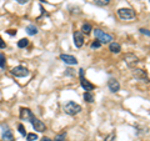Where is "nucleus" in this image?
<instances>
[{
	"label": "nucleus",
	"mask_w": 150,
	"mask_h": 141,
	"mask_svg": "<svg viewBox=\"0 0 150 141\" xmlns=\"http://www.w3.org/2000/svg\"><path fill=\"white\" fill-rule=\"evenodd\" d=\"M64 111L67 112L68 115H76L81 111V106L74 101H68L67 104L64 105Z\"/></svg>",
	"instance_id": "f257e3e1"
},
{
	"label": "nucleus",
	"mask_w": 150,
	"mask_h": 141,
	"mask_svg": "<svg viewBox=\"0 0 150 141\" xmlns=\"http://www.w3.org/2000/svg\"><path fill=\"white\" fill-rule=\"evenodd\" d=\"M94 34H95V39L99 40L101 44H108V43H110V41H112V36L106 34V32L103 31L101 29H95Z\"/></svg>",
	"instance_id": "f03ea898"
},
{
	"label": "nucleus",
	"mask_w": 150,
	"mask_h": 141,
	"mask_svg": "<svg viewBox=\"0 0 150 141\" xmlns=\"http://www.w3.org/2000/svg\"><path fill=\"white\" fill-rule=\"evenodd\" d=\"M79 76H80V85H81V87H83L85 91H91V90H94V89H95V85H94V84H91V82H89L88 80L85 79V76H84V70H83V69L79 70Z\"/></svg>",
	"instance_id": "7ed1b4c3"
},
{
	"label": "nucleus",
	"mask_w": 150,
	"mask_h": 141,
	"mask_svg": "<svg viewBox=\"0 0 150 141\" xmlns=\"http://www.w3.org/2000/svg\"><path fill=\"white\" fill-rule=\"evenodd\" d=\"M118 15L120 19H123V20H128V19L135 18V11L133 9H129V8H121L118 10Z\"/></svg>",
	"instance_id": "20e7f679"
},
{
	"label": "nucleus",
	"mask_w": 150,
	"mask_h": 141,
	"mask_svg": "<svg viewBox=\"0 0 150 141\" xmlns=\"http://www.w3.org/2000/svg\"><path fill=\"white\" fill-rule=\"evenodd\" d=\"M11 74L14 75V76H16V78H25L30 73H29V70H28L25 66L19 65V66H15V68L11 69Z\"/></svg>",
	"instance_id": "39448f33"
},
{
	"label": "nucleus",
	"mask_w": 150,
	"mask_h": 141,
	"mask_svg": "<svg viewBox=\"0 0 150 141\" xmlns=\"http://www.w3.org/2000/svg\"><path fill=\"white\" fill-rule=\"evenodd\" d=\"M124 61L126 63V65H128L129 68H134V66H137L138 63H139V58L135 54L133 53H129V54H126L124 56Z\"/></svg>",
	"instance_id": "423d86ee"
},
{
	"label": "nucleus",
	"mask_w": 150,
	"mask_h": 141,
	"mask_svg": "<svg viewBox=\"0 0 150 141\" xmlns=\"http://www.w3.org/2000/svg\"><path fill=\"white\" fill-rule=\"evenodd\" d=\"M30 123H31V125H33V128H34V130L38 131V133H44V131L46 130L45 124L43 123V121H40V120L38 119V117H35V116H33V119L30 120Z\"/></svg>",
	"instance_id": "0eeeda50"
},
{
	"label": "nucleus",
	"mask_w": 150,
	"mask_h": 141,
	"mask_svg": "<svg viewBox=\"0 0 150 141\" xmlns=\"http://www.w3.org/2000/svg\"><path fill=\"white\" fill-rule=\"evenodd\" d=\"M74 45L76 48H81L84 45V34L81 31H74Z\"/></svg>",
	"instance_id": "6e6552de"
},
{
	"label": "nucleus",
	"mask_w": 150,
	"mask_h": 141,
	"mask_svg": "<svg viewBox=\"0 0 150 141\" xmlns=\"http://www.w3.org/2000/svg\"><path fill=\"white\" fill-rule=\"evenodd\" d=\"M133 75H134V76L137 78V79L143 80V81H145V82H149L146 71H144V70H142V69H134V70H133Z\"/></svg>",
	"instance_id": "1a4fd4ad"
},
{
	"label": "nucleus",
	"mask_w": 150,
	"mask_h": 141,
	"mask_svg": "<svg viewBox=\"0 0 150 141\" xmlns=\"http://www.w3.org/2000/svg\"><path fill=\"white\" fill-rule=\"evenodd\" d=\"M33 112L30 109H28V107H21L20 109V119L24 120V121H30L33 119Z\"/></svg>",
	"instance_id": "9d476101"
},
{
	"label": "nucleus",
	"mask_w": 150,
	"mask_h": 141,
	"mask_svg": "<svg viewBox=\"0 0 150 141\" xmlns=\"http://www.w3.org/2000/svg\"><path fill=\"white\" fill-rule=\"evenodd\" d=\"M60 59H62L63 61L65 64H68V65H76L78 64L76 58L73 56V55H69V54H62L60 55Z\"/></svg>",
	"instance_id": "9b49d317"
},
{
	"label": "nucleus",
	"mask_w": 150,
	"mask_h": 141,
	"mask_svg": "<svg viewBox=\"0 0 150 141\" xmlns=\"http://www.w3.org/2000/svg\"><path fill=\"white\" fill-rule=\"evenodd\" d=\"M108 86H109L111 92H118L120 90V84H119L118 80L114 79V78L109 79V81H108Z\"/></svg>",
	"instance_id": "f8f14e48"
},
{
	"label": "nucleus",
	"mask_w": 150,
	"mask_h": 141,
	"mask_svg": "<svg viewBox=\"0 0 150 141\" xmlns=\"http://www.w3.org/2000/svg\"><path fill=\"white\" fill-rule=\"evenodd\" d=\"M3 141H14V135L9 128H5L3 131Z\"/></svg>",
	"instance_id": "ddd939ff"
},
{
	"label": "nucleus",
	"mask_w": 150,
	"mask_h": 141,
	"mask_svg": "<svg viewBox=\"0 0 150 141\" xmlns=\"http://www.w3.org/2000/svg\"><path fill=\"white\" fill-rule=\"evenodd\" d=\"M109 50L111 51V53H114V54H118L121 51V46L119 43H115V41H112V43H110L109 45Z\"/></svg>",
	"instance_id": "4468645a"
},
{
	"label": "nucleus",
	"mask_w": 150,
	"mask_h": 141,
	"mask_svg": "<svg viewBox=\"0 0 150 141\" xmlns=\"http://www.w3.org/2000/svg\"><path fill=\"white\" fill-rule=\"evenodd\" d=\"M26 32L29 35H36L38 34V27L34 25V24H30L26 26Z\"/></svg>",
	"instance_id": "2eb2a0df"
},
{
	"label": "nucleus",
	"mask_w": 150,
	"mask_h": 141,
	"mask_svg": "<svg viewBox=\"0 0 150 141\" xmlns=\"http://www.w3.org/2000/svg\"><path fill=\"white\" fill-rule=\"evenodd\" d=\"M91 30H93V26L89 24V23H85V24H83V26H81V32L83 34H90L91 32Z\"/></svg>",
	"instance_id": "dca6fc26"
},
{
	"label": "nucleus",
	"mask_w": 150,
	"mask_h": 141,
	"mask_svg": "<svg viewBox=\"0 0 150 141\" xmlns=\"http://www.w3.org/2000/svg\"><path fill=\"white\" fill-rule=\"evenodd\" d=\"M28 45H29V40H28L26 37H24V39H20L18 41V48H20V49L26 48Z\"/></svg>",
	"instance_id": "f3484780"
},
{
	"label": "nucleus",
	"mask_w": 150,
	"mask_h": 141,
	"mask_svg": "<svg viewBox=\"0 0 150 141\" xmlns=\"http://www.w3.org/2000/svg\"><path fill=\"white\" fill-rule=\"evenodd\" d=\"M84 100L88 102H94V95L90 91H85V94H84Z\"/></svg>",
	"instance_id": "a211bd4d"
},
{
	"label": "nucleus",
	"mask_w": 150,
	"mask_h": 141,
	"mask_svg": "<svg viewBox=\"0 0 150 141\" xmlns=\"http://www.w3.org/2000/svg\"><path fill=\"white\" fill-rule=\"evenodd\" d=\"M111 0H94V3L96 4L98 6H106V5H109Z\"/></svg>",
	"instance_id": "6ab92c4d"
},
{
	"label": "nucleus",
	"mask_w": 150,
	"mask_h": 141,
	"mask_svg": "<svg viewBox=\"0 0 150 141\" xmlns=\"http://www.w3.org/2000/svg\"><path fill=\"white\" fill-rule=\"evenodd\" d=\"M65 137H67V131H63L55 136V140L54 141H65Z\"/></svg>",
	"instance_id": "aec40b11"
},
{
	"label": "nucleus",
	"mask_w": 150,
	"mask_h": 141,
	"mask_svg": "<svg viewBox=\"0 0 150 141\" xmlns=\"http://www.w3.org/2000/svg\"><path fill=\"white\" fill-rule=\"evenodd\" d=\"M5 64H6V58L3 53H0V68H5Z\"/></svg>",
	"instance_id": "412c9836"
},
{
	"label": "nucleus",
	"mask_w": 150,
	"mask_h": 141,
	"mask_svg": "<svg viewBox=\"0 0 150 141\" xmlns=\"http://www.w3.org/2000/svg\"><path fill=\"white\" fill-rule=\"evenodd\" d=\"M36 140H38V135L35 133L26 135V141H36Z\"/></svg>",
	"instance_id": "4be33fe9"
},
{
	"label": "nucleus",
	"mask_w": 150,
	"mask_h": 141,
	"mask_svg": "<svg viewBox=\"0 0 150 141\" xmlns=\"http://www.w3.org/2000/svg\"><path fill=\"white\" fill-rule=\"evenodd\" d=\"M18 130H19V133H20L23 136H26L28 134H26V130H25V128H24V125L23 124H19L18 125Z\"/></svg>",
	"instance_id": "5701e85b"
},
{
	"label": "nucleus",
	"mask_w": 150,
	"mask_h": 141,
	"mask_svg": "<svg viewBox=\"0 0 150 141\" xmlns=\"http://www.w3.org/2000/svg\"><path fill=\"white\" fill-rule=\"evenodd\" d=\"M100 46H101V43H100L99 40H96V39L91 43V49H99Z\"/></svg>",
	"instance_id": "b1692460"
},
{
	"label": "nucleus",
	"mask_w": 150,
	"mask_h": 141,
	"mask_svg": "<svg viewBox=\"0 0 150 141\" xmlns=\"http://www.w3.org/2000/svg\"><path fill=\"white\" fill-rule=\"evenodd\" d=\"M115 137H116L115 133H111L110 135H108V137H106L104 141H115Z\"/></svg>",
	"instance_id": "393cba45"
},
{
	"label": "nucleus",
	"mask_w": 150,
	"mask_h": 141,
	"mask_svg": "<svg viewBox=\"0 0 150 141\" xmlns=\"http://www.w3.org/2000/svg\"><path fill=\"white\" fill-rule=\"evenodd\" d=\"M139 31L142 32L143 35H148V36H150V30H148V29H144V27H142V29H140Z\"/></svg>",
	"instance_id": "a878e982"
},
{
	"label": "nucleus",
	"mask_w": 150,
	"mask_h": 141,
	"mask_svg": "<svg viewBox=\"0 0 150 141\" xmlns=\"http://www.w3.org/2000/svg\"><path fill=\"white\" fill-rule=\"evenodd\" d=\"M6 48V44H5V41H4L1 39V36H0V49H5Z\"/></svg>",
	"instance_id": "bb28decb"
},
{
	"label": "nucleus",
	"mask_w": 150,
	"mask_h": 141,
	"mask_svg": "<svg viewBox=\"0 0 150 141\" xmlns=\"http://www.w3.org/2000/svg\"><path fill=\"white\" fill-rule=\"evenodd\" d=\"M6 32H8L9 35H11V36H13V35H16V30H8Z\"/></svg>",
	"instance_id": "cd10ccee"
},
{
	"label": "nucleus",
	"mask_w": 150,
	"mask_h": 141,
	"mask_svg": "<svg viewBox=\"0 0 150 141\" xmlns=\"http://www.w3.org/2000/svg\"><path fill=\"white\" fill-rule=\"evenodd\" d=\"M16 1L19 3V4H21V5H24V4H26L29 0H16Z\"/></svg>",
	"instance_id": "c85d7f7f"
},
{
	"label": "nucleus",
	"mask_w": 150,
	"mask_h": 141,
	"mask_svg": "<svg viewBox=\"0 0 150 141\" xmlns=\"http://www.w3.org/2000/svg\"><path fill=\"white\" fill-rule=\"evenodd\" d=\"M67 75H73V69H68L67 70Z\"/></svg>",
	"instance_id": "c756f323"
},
{
	"label": "nucleus",
	"mask_w": 150,
	"mask_h": 141,
	"mask_svg": "<svg viewBox=\"0 0 150 141\" xmlns=\"http://www.w3.org/2000/svg\"><path fill=\"white\" fill-rule=\"evenodd\" d=\"M41 141H51L49 137H43V139H41Z\"/></svg>",
	"instance_id": "7c9ffc66"
},
{
	"label": "nucleus",
	"mask_w": 150,
	"mask_h": 141,
	"mask_svg": "<svg viewBox=\"0 0 150 141\" xmlns=\"http://www.w3.org/2000/svg\"><path fill=\"white\" fill-rule=\"evenodd\" d=\"M40 1H41V3H45V1H46V0H40Z\"/></svg>",
	"instance_id": "2f4dec72"
}]
</instances>
